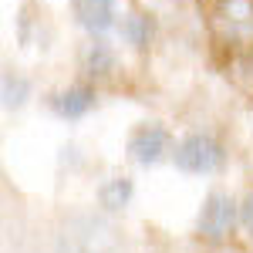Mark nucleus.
Listing matches in <instances>:
<instances>
[{
    "mask_svg": "<svg viewBox=\"0 0 253 253\" xmlns=\"http://www.w3.org/2000/svg\"><path fill=\"white\" fill-rule=\"evenodd\" d=\"M172 162H175V169L186 175H213V172H223L226 149L210 132H189L186 138L175 142Z\"/></svg>",
    "mask_w": 253,
    "mask_h": 253,
    "instance_id": "1",
    "label": "nucleus"
},
{
    "mask_svg": "<svg viewBox=\"0 0 253 253\" xmlns=\"http://www.w3.org/2000/svg\"><path fill=\"white\" fill-rule=\"evenodd\" d=\"M240 223V203L226 193H210L199 206V216H196V230L206 240H226L233 233V226Z\"/></svg>",
    "mask_w": 253,
    "mask_h": 253,
    "instance_id": "2",
    "label": "nucleus"
},
{
    "mask_svg": "<svg viewBox=\"0 0 253 253\" xmlns=\"http://www.w3.org/2000/svg\"><path fill=\"white\" fill-rule=\"evenodd\" d=\"M128 156L135 159L138 166H145V169L162 162L166 156H172V135H169V128L159 125V122H142L128 135Z\"/></svg>",
    "mask_w": 253,
    "mask_h": 253,
    "instance_id": "3",
    "label": "nucleus"
},
{
    "mask_svg": "<svg viewBox=\"0 0 253 253\" xmlns=\"http://www.w3.org/2000/svg\"><path fill=\"white\" fill-rule=\"evenodd\" d=\"M71 17L91 38H105L118 27V0H71Z\"/></svg>",
    "mask_w": 253,
    "mask_h": 253,
    "instance_id": "4",
    "label": "nucleus"
},
{
    "mask_svg": "<svg viewBox=\"0 0 253 253\" xmlns=\"http://www.w3.org/2000/svg\"><path fill=\"white\" fill-rule=\"evenodd\" d=\"M216 17L230 44H253V0H223Z\"/></svg>",
    "mask_w": 253,
    "mask_h": 253,
    "instance_id": "5",
    "label": "nucleus"
},
{
    "mask_svg": "<svg viewBox=\"0 0 253 253\" xmlns=\"http://www.w3.org/2000/svg\"><path fill=\"white\" fill-rule=\"evenodd\" d=\"M95 105H98V91L91 84H71V88H64L58 95H51V108H54V115L64 118V122L84 118Z\"/></svg>",
    "mask_w": 253,
    "mask_h": 253,
    "instance_id": "6",
    "label": "nucleus"
},
{
    "mask_svg": "<svg viewBox=\"0 0 253 253\" xmlns=\"http://www.w3.org/2000/svg\"><path fill=\"white\" fill-rule=\"evenodd\" d=\"M118 38L125 47H132V51H145L149 44H152V34H156V20L152 14H142V10H132V14H125V17L118 20Z\"/></svg>",
    "mask_w": 253,
    "mask_h": 253,
    "instance_id": "7",
    "label": "nucleus"
},
{
    "mask_svg": "<svg viewBox=\"0 0 253 253\" xmlns=\"http://www.w3.org/2000/svg\"><path fill=\"white\" fill-rule=\"evenodd\" d=\"M115 68H118L115 47L105 38H91V44H88L84 54H81V71H84L88 78H108Z\"/></svg>",
    "mask_w": 253,
    "mask_h": 253,
    "instance_id": "8",
    "label": "nucleus"
},
{
    "mask_svg": "<svg viewBox=\"0 0 253 253\" xmlns=\"http://www.w3.org/2000/svg\"><path fill=\"white\" fill-rule=\"evenodd\" d=\"M132 193H135L132 179H125V175H112V179H105V182L98 186V203H101V210L118 213V210H125V206L132 203Z\"/></svg>",
    "mask_w": 253,
    "mask_h": 253,
    "instance_id": "9",
    "label": "nucleus"
},
{
    "mask_svg": "<svg viewBox=\"0 0 253 253\" xmlns=\"http://www.w3.org/2000/svg\"><path fill=\"white\" fill-rule=\"evenodd\" d=\"M0 95H3V108H24L27 105V98H31V81L24 78L20 71L14 68H7L3 71V78H0Z\"/></svg>",
    "mask_w": 253,
    "mask_h": 253,
    "instance_id": "10",
    "label": "nucleus"
},
{
    "mask_svg": "<svg viewBox=\"0 0 253 253\" xmlns=\"http://www.w3.org/2000/svg\"><path fill=\"white\" fill-rule=\"evenodd\" d=\"M240 223H243V230L253 233V189L243 196V203H240Z\"/></svg>",
    "mask_w": 253,
    "mask_h": 253,
    "instance_id": "11",
    "label": "nucleus"
}]
</instances>
